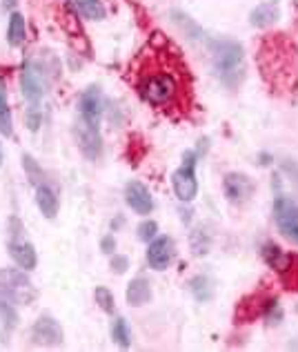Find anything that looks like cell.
<instances>
[{"label":"cell","mask_w":298,"mask_h":352,"mask_svg":"<svg viewBox=\"0 0 298 352\" xmlns=\"http://www.w3.org/2000/svg\"><path fill=\"white\" fill-rule=\"evenodd\" d=\"M36 206L43 212V217H47V219H54L58 214V197H56V192L49 185L41 183L38 188H36Z\"/></svg>","instance_id":"9a60e30c"},{"label":"cell","mask_w":298,"mask_h":352,"mask_svg":"<svg viewBox=\"0 0 298 352\" xmlns=\"http://www.w3.org/2000/svg\"><path fill=\"white\" fill-rule=\"evenodd\" d=\"M94 299H96V303H98V308L102 310V312H114V308H116V301H114V294H111V290H107V288H96L94 290Z\"/></svg>","instance_id":"7402d4cb"},{"label":"cell","mask_w":298,"mask_h":352,"mask_svg":"<svg viewBox=\"0 0 298 352\" xmlns=\"http://www.w3.org/2000/svg\"><path fill=\"white\" fill-rule=\"evenodd\" d=\"M102 94L100 87L91 85L82 91L80 103H78V127H76V136H78V145L82 154L87 159H98L102 152V138H100V120H102Z\"/></svg>","instance_id":"7a4b0ae2"},{"label":"cell","mask_w":298,"mask_h":352,"mask_svg":"<svg viewBox=\"0 0 298 352\" xmlns=\"http://www.w3.org/2000/svg\"><path fill=\"white\" fill-rule=\"evenodd\" d=\"M263 256H265V261L272 265V267H276L278 272H285L287 270V265L292 263V256L290 254H285L281 248L278 245H274V243H267L265 248H263Z\"/></svg>","instance_id":"ac0fdd59"},{"label":"cell","mask_w":298,"mask_h":352,"mask_svg":"<svg viewBox=\"0 0 298 352\" xmlns=\"http://www.w3.org/2000/svg\"><path fill=\"white\" fill-rule=\"evenodd\" d=\"M278 18H281V9H278L276 0H267V3H260L251 9L249 14V23L258 27V30H265V27H272Z\"/></svg>","instance_id":"4fadbf2b"},{"label":"cell","mask_w":298,"mask_h":352,"mask_svg":"<svg viewBox=\"0 0 298 352\" xmlns=\"http://www.w3.org/2000/svg\"><path fill=\"white\" fill-rule=\"evenodd\" d=\"M214 69L225 80L227 85H236V80L243 74V47L231 41H216L211 47Z\"/></svg>","instance_id":"3957f363"},{"label":"cell","mask_w":298,"mask_h":352,"mask_svg":"<svg viewBox=\"0 0 298 352\" xmlns=\"http://www.w3.org/2000/svg\"><path fill=\"white\" fill-rule=\"evenodd\" d=\"M125 203L136 212V214H149V212L154 210L152 194H149V190L145 188L141 181L127 183V188H125Z\"/></svg>","instance_id":"30bf717a"},{"label":"cell","mask_w":298,"mask_h":352,"mask_svg":"<svg viewBox=\"0 0 298 352\" xmlns=\"http://www.w3.org/2000/svg\"><path fill=\"white\" fill-rule=\"evenodd\" d=\"M21 85H23V94L30 100L32 105H38V100L47 94V78L41 67H36L34 63H27L23 67V76H21Z\"/></svg>","instance_id":"52a82bcc"},{"label":"cell","mask_w":298,"mask_h":352,"mask_svg":"<svg viewBox=\"0 0 298 352\" xmlns=\"http://www.w3.org/2000/svg\"><path fill=\"white\" fill-rule=\"evenodd\" d=\"M156 232H158V226H156V221H143L141 226H138V239L145 241V243H149V241H154L156 239Z\"/></svg>","instance_id":"603a6c76"},{"label":"cell","mask_w":298,"mask_h":352,"mask_svg":"<svg viewBox=\"0 0 298 352\" xmlns=\"http://www.w3.org/2000/svg\"><path fill=\"white\" fill-rule=\"evenodd\" d=\"M111 339H114L120 348H129V344H132V332H129V326L123 317H118L114 321V326H111Z\"/></svg>","instance_id":"ffe728a7"},{"label":"cell","mask_w":298,"mask_h":352,"mask_svg":"<svg viewBox=\"0 0 298 352\" xmlns=\"http://www.w3.org/2000/svg\"><path fill=\"white\" fill-rule=\"evenodd\" d=\"M0 296L12 303H32L38 296V290L32 283L25 270H0Z\"/></svg>","instance_id":"277c9868"},{"label":"cell","mask_w":298,"mask_h":352,"mask_svg":"<svg viewBox=\"0 0 298 352\" xmlns=\"http://www.w3.org/2000/svg\"><path fill=\"white\" fill-rule=\"evenodd\" d=\"M32 339L41 346H58L62 344V328L51 317H41L32 328Z\"/></svg>","instance_id":"9c48e42d"},{"label":"cell","mask_w":298,"mask_h":352,"mask_svg":"<svg viewBox=\"0 0 298 352\" xmlns=\"http://www.w3.org/2000/svg\"><path fill=\"white\" fill-rule=\"evenodd\" d=\"M0 163H3V154H0Z\"/></svg>","instance_id":"4316f807"},{"label":"cell","mask_w":298,"mask_h":352,"mask_svg":"<svg viewBox=\"0 0 298 352\" xmlns=\"http://www.w3.org/2000/svg\"><path fill=\"white\" fill-rule=\"evenodd\" d=\"M149 299H152V285H149L145 276L132 279V283L127 285V303L134 305V308H141Z\"/></svg>","instance_id":"5bb4252c"},{"label":"cell","mask_w":298,"mask_h":352,"mask_svg":"<svg viewBox=\"0 0 298 352\" xmlns=\"http://www.w3.org/2000/svg\"><path fill=\"white\" fill-rule=\"evenodd\" d=\"M0 134L3 136H12L14 134V118H12V109H9L5 91L0 89Z\"/></svg>","instance_id":"d6986e66"},{"label":"cell","mask_w":298,"mask_h":352,"mask_svg":"<svg viewBox=\"0 0 298 352\" xmlns=\"http://www.w3.org/2000/svg\"><path fill=\"white\" fill-rule=\"evenodd\" d=\"M27 38V25H25V18L23 14L14 12L9 16V25H7V43L12 47H21Z\"/></svg>","instance_id":"2e32d148"},{"label":"cell","mask_w":298,"mask_h":352,"mask_svg":"<svg viewBox=\"0 0 298 352\" xmlns=\"http://www.w3.org/2000/svg\"><path fill=\"white\" fill-rule=\"evenodd\" d=\"M100 248H102V252H105V254H111V252H114V248H116V241H114V236L102 239Z\"/></svg>","instance_id":"d4e9b609"},{"label":"cell","mask_w":298,"mask_h":352,"mask_svg":"<svg viewBox=\"0 0 298 352\" xmlns=\"http://www.w3.org/2000/svg\"><path fill=\"white\" fill-rule=\"evenodd\" d=\"M174 241L170 236H156L154 241H149L147 248V263L154 270H167L174 261Z\"/></svg>","instance_id":"ba28073f"},{"label":"cell","mask_w":298,"mask_h":352,"mask_svg":"<svg viewBox=\"0 0 298 352\" xmlns=\"http://www.w3.org/2000/svg\"><path fill=\"white\" fill-rule=\"evenodd\" d=\"M129 267V258L127 256H118L114 254V258H111V270H114L116 274H123L125 270Z\"/></svg>","instance_id":"cb8c5ba5"},{"label":"cell","mask_w":298,"mask_h":352,"mask_svg":"<svg viewBox=\"0 0 298 352\" xmlns=\"http://www.w3.org/2000/svg\"><path fill=\"white\" fill-rule=\"evenodd\" d=\"M9 254H12L14 263L21 267V270L30 272L38 263V256H36V248L25 239H12L9 241Z\"/></svg>","instance_id":"8fae6325"},{"label":"cell","mask_w":298,"mask_h":352,"mask_svg":"<svg viewBox=\"0 0 298 352\" xmlns=\"http://www.w3.org/2000/svg\"><path fill=\"white\" fill-rule=\"evenodd\" d=\"M172 185L179 201L192 203L198 194V181H196V152H185L183 165L174 172Z\"/></svg>","instance_id":"5b68a950"},{"label":"cell","mask_w":298,"mask_h":352,"mask_svg":"<svg viewBox=\"0 0 298 352\" xmlns=\"http://www.w3.org/2000/svg\"><path fill=\"white\" fill-rule=\"evenodd\" d=\"M192 292H194V296H196L198 301H209L211 299V283H209V279L207 276H196V279L192 281Z\"/></svg>","instance_id":"44dd1931"},{"label":"cell","mask_w":298,"mask_h":352,"mask_svg":"<svg viewBox=\"0 0 298 352\" xmlns=\"http://www.w3.org/2000/svg\"><path fill=\"white\" fill-rule=\"evenodd\" d=\"M274 219L283 236L290 239L292 243H298V206L296 203L292 199L278 197L274 203Z\"/></svg>","instance_id":"8992f818"},{"label":"cell","mask_w":298,"mask_h":352,"mask_svg":"<svg viewBox=\"0 0 298 352\" xmlns=\"http://www.w3.org/2000/svg\"><path fill=\"white\" fill-rule=\"evenodd\" d=\"M3 5H5V9H14L18 5V0H3Z\"/></svg>","instance_id":"484cf974"},{"label":"cell","mask_w":298,"mask_h":352,"mask_svg":"<svg viewBox=\"0 0 298 352\" xmlns=\"http://www.w3.org/2000/svg\"><path fill=\"white\" fill-rule=\"evenodd\" d=\"M222 190H225V197L229 203H243L251 194V183L245 174L231 172L225 176V181H222Z\"/></svg>","instance_id":"7c38bea8"},{"label":"cell","mask_w":298,"mask_h":352,"mask_svg":"<svg viewBox=\"0 0 298 352\" xmlns=\"http://www.w3.org/2000/svg\"><path fill=\"white\" fill-rule=\"evenodd\" d=\"M71 5L87 21H102L107 16V9L102 5V0H71Z\"/></svg>","instance_id":"e0dca14e"},{"label":"cell","mask_w":298,"mask_h":352,"mask_svg":"<svg viewBox=\"0 0 298 352\" xmlns=\"http://www.w3.org/2000/svg\"><path fill=\"white\" fill-rule=\"evenodd\" d=\"M134 85L141 98L152 107L165 109V112L187 109V65H183L179 54L167 47H149V52L143 54L134 69Z\"/></svg>","instance_id":"6da1fadb"}]
</instances>
